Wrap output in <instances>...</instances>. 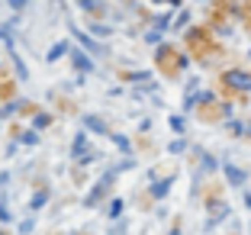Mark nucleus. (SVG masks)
Here are the masks:
<instances>
[{
	"label": "nucleus",
	"mask_w": 251,
	"mask_h": 235,
	"mask_svg": "<svg viewBox=\"0 0 251 235\" xmlns=\"http://www.w3.org/2000/svg\"><path fill=\"white\" fill-rule=\"evenodd\" d=\"M190 49L197 52V55H206V52H216V45L209 42L206 29H193V32H190Z\"/></svg>",
	"instance_id": "f257e3e1"
},
{
	"label": "nucleus",
	"mask_w": 251,
	"mask_h": 235,
	"mask_svg": "<svg viewBox=\"0 0 251 235\" xmlns=\"http://www.w3.org/2000/svg\"><path fill=\"white\" fill-rule=\"evenodd\" d=\"M177 68H180V61H177V55H174V49H164V55H161V71L177 74Z\"/></svg>",
	"instance_id": "f03ea898"
}]
</instances>
